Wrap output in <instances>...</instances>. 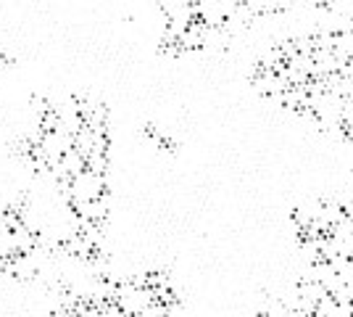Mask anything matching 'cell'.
<instances>
[{
  "mask_svg": "<svg viewBox=\"0 0 353 317\" xmlns=\"http://www.w3.org/2000/svg\"><path fill=\"white\" fill-rule=\"evenodd\" d=\"M288 317H316V315H306V312H301V309H293Z\"/></svg>",
  "mask_w": 353,
  "mask_h": 317,
  "instance_id": "obj_1",
  "label": "cell"
}]
</instances>
